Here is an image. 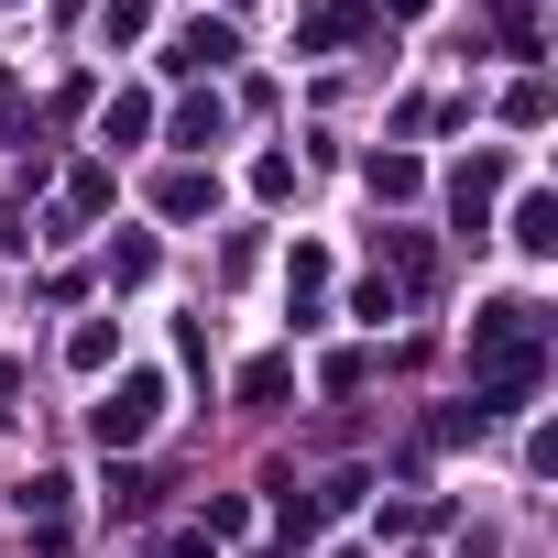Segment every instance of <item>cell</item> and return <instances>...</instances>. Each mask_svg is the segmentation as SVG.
<instances>
[{
	"label": "cell",
	"instance_id": "1",
	"mask_svg": "<svg viewBox=\"0 0 558 558\" xmlns=\"http://www.w3.org/2000/svg\"><path fill=\"white\" fill-rule=\"evenodd\" d=\"M536 373H547L536 307H525V296L482 307V318H471V416H514V405L536 395Z\"/></svg>",
	"mask_w": 558,
	"mask_h": 558
},
{
	"label": "cell",
	"instance_id": "2",
	"mask_svg": "<svg viewBox=\"0 0 558 558\" xmlns=\"http://www.w3.org/2000/svg\"><path fill=\"white\" fill-rule=\"evenodd\" d=\"M154 427H165V373H121V384L88 405V438H99V449H143Z\"/></svg>",
	"mask_w": 558,
	"mask_h": 558
},
{
	"label": "cell",
	"instance_id": "3",
	"mask_svg": "<svg viewBox=\"0 0 558 558\" xmlns=\"http://www.w3.org/2000/svg\"><path fill=\"white\" fill-rule=\"evenodd\" d=\"M230 56H241V34H230V23H186L165 66H175V77H197V66H230Z\"/></svg>",
	"mask_w": 558,
	"mask_h": 558
},
{
	"label": "cell",
	"instance_id": "4",
	"mask_svg": "<svg viewBox=\"0 0 558 558\" xmlns=\"http://www.w3.org/2000/svg\"><path fill=\"white\" fill-rule=\"evenodd\" d=\"M340 34H362V0H318V12L296 23V45H307V56H329Z\"/></svg>",
	"mask_w": 558,
	"mask_h": 558
},
{
	"label": "cell",
	"instance_id": "5",
	"mask_svg": "<svg viewBox=\"0 0 558 558\" xmlns=\"http://www.w3.org/2000/svg\"><path fill=\"white\" fill-rule=\"evenodd\" d=\"M143 132H154V99H143V88L99 99V143H143Z\"/></svg>",
	"mask_w": 558,
	"mask_h": 558
},
{
	"label": "cell",
	"instance_id": "6",
	"mask_svg": "<svg viewBox=\"0 0 558 558\" xmlns=\"http://www.w3.org/2000/svg\"><path fill=\"white\" fill-rule=\"evenodd\" d=\"M493 186H504V165H493V154H471V165L449 175V197H460V219H471V230H482V208H493Z\"/></svg>",
	"mask_w": 558,
	"mask_h": 558
},
{
	"label": "cell",
	"instance_id": "7",
	"mask_svg": "<svg viewBox=\"0 0 558 558\" xmlns=\"http://www.w3.org/2000/svg\"><path fill=\"white\" fill-rule=\"evenodd\" d=\"M362 175H373V197H416V186H427V165H416V154H373Z\"/></svg>",
	"mask_w": 558,
	"mask_h": 558
},
{
	"label": "cell",
	"instance_id": "8",
	"mask_svg": "<svg viewBox=\"0 0 558 558\" xmlns=\"http://www.w3.org/2000/svg\"><path fill=\"white\" fill-rule=\"evenodd\" d=\"M514 241H525V252H558V208H547V197H536V186H525V197H514Z\"/></svg>",
	"mask_w": 558,
	"mask_h": 558
},
{
	"label": "cell",
	"instance_id": "9",
	"mask_svg": "<svg viewBox=\"0 0 558 558\" xmlns=\"http://www.w3.org/2000/svg\"><path fill=\"white\" fill-rule=\"evenodd\" d=\"M219 132H230V110H219V99H186V110H175V143H197V154H208Z\"/></svg>",
	"mask_w": 558,
	"mask_h": 558
},
{
	"label": "cell",
	"instance_id": "10",
	"mask_svg": "<svg viewBox=\"0 0 558 558\" xmlns=\"http://www.w3.org/2000/svg\"><path fill=\"white\" fill-rule=\"evenodd\" d=\"M154 208H165V219H197V208H208V175H165Z\"/></svg>",
	"mask_w": 558,
	"mask_h": 558
},
{
	"label": "cell",
	"instance_id": "11",
	"mask_svg": "<svg viewBox=\"0 0 558 558\" xmlns=\"http://www.w3.org/2000/svg\"><path fill=\"white\" fill-rule=\"evenodd\" d=\"M286 286H296V307H307V296L329 286V252H318V241H296V263H286Z\"/></svg>",
	"mask_w": 558,
	"mask_h": 558
},
{
	"label": "cell",
	"instance_id": "12",
	"mask_svg": "<svg viewBox=\"0 0 558 558\" xmlns=\"http://www.w3.org/2000/svg\"><path fill=\"white\" fill-rule=\"evenodd\" d=\"M286 384H296L286 362H252V373H241V405H286Z\"/></svg>",
	"mask_w": 558,
	"mask_h": 558
},
{
	"label": "cell",
	"instance_id": "13",
	"mask_svg": "<svg viewBox=\"0 0 558 558\" xmlns=\"http://www.w3.org/2000/svg\"><path fill=\"white\" fill-rule=\"evenodd\" d=\"M504 121H514V132H536V121H547V88H536V77H514V88H504Z\"/></svg>",
	"mask_w": 558,
	"mask_h": 558
},
{
	"label": "cell",
	"instance_id": "14",
	"mask_svg": "<svg viewBox=\"0 0 558 558\" xmlns=\"http://www.w3.org/2000/svg\"><path fill=\"white\" fill-rule=\"evenodd\" d=\"M252 197H296V154H263L252 165Z\"/></svg>",
	"mask_w": 558,
	"mask_h": 558
},
{
	"label": "cell",
	"instance_id": "15",
	"mask_svg": "<svg viewBox=\"0 0 558 558\" xmlns=\"http://www.w3.org/2000/svg\"><path fill=\"white\" fill-rule=\"evenodd\" d=\"M110 286H154V241H121L110 252Z\"/></svg>",
	"mask_w": 558,
	"mask_h": 558
},
{
	"label": "cell",
	"instance_id": "16",
	"mask_svg": "<svg viewBox=\"0 0 558 558\" xmlns=\"http://www.w3.org/2000/svg\"><path fill=\"white\" fill-rule=\"evenodd\" d=\"M143 12H154V0H110V12H99V34H110V45H143Z\"/></svg>",
	"mask_w": 558,
	"mask_h": 558
},
{
	"label": "cell",
	"instance_id": "17",
	"mask_svg": "<svg viewBox=\"0 0 558 558\" xmlns=\"http://www.w3.org/2000/svg\"><path fill=\"white\" fill-rule=\"evenodd\" d=\"M66 208H77V219H88V208H110V175H99V165H77V175H66Z\"/></svg>",
	"mask_w": 558,
	"mask_h": 558
},
{
	"label": "cell",
	"instance_id": "18",
	"mask_svg": "<svg viewBox=\"0 0 558 558\" xmlns=\"http://www.w3.org/2000/svg\"><path fill=\"white\" fill-rule=\"evenodd\" d=\"M12 395H23V362H0V416H12Z\"/></svg>",
	"mask_w": 558,
	"mask_h": 558
},
{
	"label": "cell",
	"instance_id": "19",
	"mask_svg": "<svg viewBox=\"0 0 558 558\" xmlns=\"http://www.w3.org/2000/svg\"><path fill=\"white\" fill-rule=\"evenodd\" d=\"M340 558H362V547H340Z\"/></svg>",
	"mask_w": 558,
	"mask_h": 558
}]
</instances>
